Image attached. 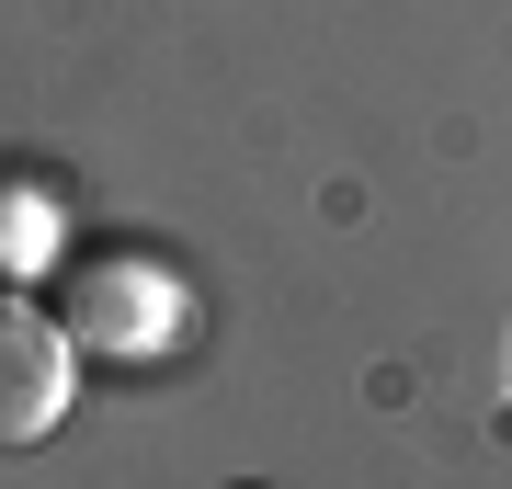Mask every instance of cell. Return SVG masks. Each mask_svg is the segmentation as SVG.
Returning a JSON list of instances; mask_svg holds the SVG:
<instances>
[{
  "mask_svg": "<svg viewBox=\"0 0 512 489\" xmlns=\"http://www.w3.org/2000/svg\"><path fill=\"white\" fill-rule=\"evenodd\" d=\"M239 489H262V478H239Z\"/></svg>",
  "mask_w": 512,
  "mask_h": 489,
  "instance_id": "3",
  "label": "cell"
},
{
  "mask_svg": "<svg viewBox=\"0 0 512 489\" xmlns=\"http://www.w3.org/2000/svg\"><path fill=\"white\" fill-rule=\"evenodd\" d=\"M80 399V342L57 330V308L35 285H0V455L46 444Z\"/></svg>",
  "mask_w": 512,
  "mask_h": 489,
  "instance_id": "2",
  "label": "cell"
},
{
  "mask_svg": "<svg viewBox=\"0 0 512 489\" xmlns=\"http://www.w3.org/2000/svg\"><path fill=\"white\" fill-rule=\"evenodd\" d=\"M46 308H57V330H69L80 353L148 364V353L183 342L194 296H183V273L148 262V251H69V262H57V285H46Z\"/></svg>",
  "mask_w": 512,
  "mask_h": 489,
  "instance_id": "1",
  "label": "cell"
}]
</instances>
